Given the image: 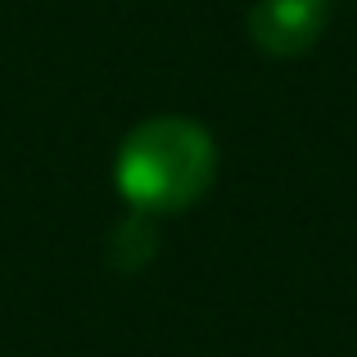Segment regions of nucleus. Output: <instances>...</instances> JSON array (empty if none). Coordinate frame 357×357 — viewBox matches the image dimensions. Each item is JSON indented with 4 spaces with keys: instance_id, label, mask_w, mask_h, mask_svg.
Masks as SVG:
<instances>
[{
    "instance_id": "nucleus-2",
    "label": "nucleus",
    "mask_w": 357,
    "mask_h": 357,
    "mask_svg": "<svg viewBox=\"0 0 357 357\" xmlns=\"http://www.w3.org/2000/svg\"><path fill=\"white\" fill-rule=\"evenodd\" d=\"M326 32V0H258L249 9V36L271 59H298Z\"/></svg>"
},
{
    "instance_id": "nucleus-3",
    "label": "nucleus",
    "mask_w": 357,
    "mask_h": 357,
    "mask_svg": "<svg viewBox=\"0 0 357 357\" xmlns=\"http://www.w3.org/2000/svg\"><path fill=\"white\" fill-rule=\"evenodd\" d=\"M154 222H149V213H131L127 222L114 231V258L118 267H145L149 253H154Z\"/></svg>"
},
{
    "instance_id": "nucleus-1",
    "label": "nucleus",
    "mask_w": 357,
    "mask_h": 357,
    "mask_svg": "<svg viewBox=\"0 0 357 357\" xmlns=\"http://www.w3.org/2000/svg\"><path fill=\"white\" fill-rule=\"evenodd\" d=\"M213 176H218V145L208 127L181 114H158L131 127L114 163L122 199L149 218L185 213L208 195Z\"/></svg>"
}]
</instances>
